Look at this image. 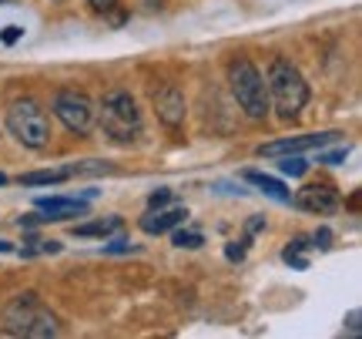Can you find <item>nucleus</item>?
Wrapping results in <instances>:
<instances>
[{
    "instance_id": "obj_1",
    "label": "nucleus",
    "mask_w": 362,
    "mask_h": 339,
    "mask_svg": "<svg viewBox=\"0 0 362 339\" xmlns=\"http://www.w3.org/2000/svg\"><path fill=\"white\" fill-rule=\"evenodd\" d=\"M0 323L7 333L13 336H34V339H47L61 333V323L57 316L40 302L37 292H17L13 299L4 302L0 309Z\"/></svg>"
},
{
    "instance_id": "obj_2",
    "label": "nucleus",
    "mask_w": 362,
    "mask_h": 339,
    "mask_svg": "<svg viewBox=\"0 0 362 339\" xmlns=\"http://www.w3.org/2000/svg\"><path fill=\"white\" fill-rule=\"evenodd\" d=\"M265 91H269V105L279 111L282 121H296L302 115V108L309 105V84L298 74V67L285 57H275L269 64Z\"/></svg>"
},
{
    "instance_id": "obj_3",
    "label": "nucleus",
    "mask_w": 362,
    "mask_h": 339,
    "mask_svg": "<svg viewBox=\"0 0 362 339\" xmlns=\"http://www.w3.org/2000/svg\"><path fill=\"white\" fill-rule=\"evenodd\" d=\"M228 88H232L238 108L245 111L252 121H262L269 115V91H265V78L262 71L248 57H235L228 64Z\"/></svg>"
},
{
    "instance_id": "obj_4",
    "label": "nucleus",
    "mask_w": 362,
    "mask_h": 339,
    "mask_svg": "<svg viewBox=\"0 0 362 339\" xmlns=\"http://www.w3.org/2000/svg\"><path fill=\"white\" fill-rule=\"evenodd\" d=\"M101 131L117 144H131L141 138V111L128 91H107L101 101Z\"/></svg>"
},
{
    "instance_id": "obj_5",
    "label": "nucleus",
    "mask_w": 362,
    "mask_h": 339,
    "mask_svg": "<svg viewBox=\"0 0 362 339\" xmlns=\"http://www.w3.org/2000/svg\"><path fill=\"white\" fill-rule=\"evenodd\" d=\"M7 131H11L24 148H47L51 142V121H47V111L40 108V101L34 98H17L11 108H7Z\"/></svg>"
},
{
    "instance_id": "obj_6",
    "label": "nucleus",
    "mask_w": 362,
    "mask_h": 339,
    "mask_svg": "<svg viewBox=\"0 0 362 339\" xmlns=\"http://www.w3.org/2000/svg\"><path fill=\"white\" fill-rule=\"evenodd\" d=\"M51 108L67 131L90 134V128H94V101H90L84 91H78V88H61V91H54Z\"/></svg>"
},
{
    "instance_id": "obj_7",
    "label": "nucleus",
    "mask_w": 362,
    "mask_h": 339,
    "mask_svg": "<svg viewBox=\"0 0 362 339\" xmlns=\"http://www.w3.org/2000/svg\"><path fill=\"white\" fill-rule=\"evenodd\" d=\"M329 142H339V131H322V134H296V138H279V142L259 144L262 158H282V155H302L312 148H322Z\"/></svg>"
},
{
    "instance_id": "obj_8",
    "label": "nucleus",
    "mask_w": 362,
    "mask_h": 339,
    "mask_svg": "<svg viewBox=\"0 0 362 339\" xmlns=\"http://www.w3.org/2000/svg\"><path fill=\"white\" fill-rule=\"evenodd\" d=\"M185 111H188V105H185V94H181L178 84H161L155 91V115L161 125H168V128H181L185 125Z\"/></svg>"
},
{
    "instance_id": "obj_9",
    "label": "nucleus",
    "mask_w": 362,
    "mask_h": 339,
    "mask_svg": "<svg viewBox=\"0 0 362 339\" xmlns=\"http://www.w3.org/2000/svg\"><path fill=\"white\" fill-rule=\"evenodd\" d=\"M292 202H296V209L309 212V215H336L339 212V195L332 185H305V188H298Z\"/></svg>"
},
{
    "instance_id": "obj_10",
    "label": "nucleus",
    "mask_w": 362,
    "mask_h": 339,
    "mask_svg": "<svg viewBox=\"0 0 362 339\" xmlns=\"http://www.w3.org/2000/svg\"><path fill=\"white\" fill-rule=\"evenodd\" d=\"M37 209L44 212L40 215L44 222H67L74 215H88V198H64V195L37 198Z\"/></svg>"
},
{
    "instance_id": "obj_11",
    "label": "nucleus",
    "mask_w": 362,
    "mask_h": 339,
    "mask_svg": "<svg viewBox=\"0 0 362 339\" xmlns=\"http://www.w3.org/2000/svg\"><path fill=\"white\" fill-rule=\"evenodd\" d=\"M188 219V209H148V215L141 219V232L148 235H161V232H171L178 229L181 222Z\"/></svg>"
},
{
    "instance_id": "obj_12",
    "label": "nucleus",
    "mask_w": 362,
    "mask_h": 339,
    "mask_svg": "<svg viewBox=\"0 0 362 339\" xmlns=\"http://www.w3.org/2000/svg\"><path fill=\"white\" fill-rule=\"evenodd\" d=\"M245 182L259 185L265 195L275 198V202H282V205H288V202H292V192H288L279 178H272V175H262V171H245Z\"/></svg>"
},
{
    "instance_id": "obj_13",
    "label": "nucleus",
    "mask_w": 362,
    "mask_h": 339,
    "mask_svg": "<svg viewBox=\"0 0 362 339\" xmlns=\"http://www.w3.org/2000/svg\"><path fill=\"white\" fill-rule=\"evenodd\" d=\"M121 229V219L117 215H107V219H94V222H84V225H74V235L78 239H104Z\"/></svg>"
},
{
    "instance_id": "obj_14",
    "label": "nucleus",
    "mask_w": 362,
    "mask_h": 339,
    "mask_svg": "<svg viewBox=\"0 0 362 339\" xmlns=\"http://www.w3.org/2000/svg\"><path fill=\"white\" fill-rule=\"evenodd\" d=\"M71 178V168H44V171H27L21 175V185H61Z\"/></svg>"
},
{
    "instance_id": "obj_15",
    "label": "nucleus",
    "mask_w": 362,
    "mask_h": 339,
    "mask_svg": "<svg viewBox=\"0 0 362 339\" xmlns=\"http://www.w3.org/2000/svg\"><path fill=\"white\" fill-rule=\"evenodd\" d=\"M71 175H117V168H115V165H107V161L88 158V161H78V165H71Z\"/></svg>"
},
{
    "instance_id": "obj_16",
    "label": "nucleus",
    "mask_w": 362,
    "mask_h": 339,
    "mask_svg": "<svg viewBox=\"0 0 362 339\" xmlns=\"http://www.w3.org/2000/svg\"><path fill=\"white\" fill-rule=\"evenodd\" d=\"M279 171H282V175H288V178H302V175L309 171V161H305V158H298V155H282Z\"/></svg>"
},
{
    "instance_id": "obj_17",
    "label": "nucleus",
    "mask_w": 362,
    "mask_h": 339,
    "mask_svg": "<svg viewBox=\"0 0 362 339\" xmlns=\"http://www.w3.org/2000/svg\"><path fill=\"white\" fill-rule=\"evenodd\" d=\"M171 232H175V229H171ZM171 239H175V246L178 248H202V242H205L198 232H185V229H178Z\"/></svg>"
},
{
    "instance_id": "obj_18",
    "label": "nucleus",
    "mask_w": 362,
    "mask_h": 339,
    "mask_svg": "<svg viewBox=\"0 0 362 339\" xmlns=\"http://www.w3.org/2000/svg\"><path fill=\"white\" fill-rule=\"evenodd\" d=\"M248 246H252V235H245L242 242H228V246H225V259H228V262H242V259H245V252H248Z\"/></svg>"
},
{
    "instance_id": "obj_19",
    "label": "nucleus",
    "mask_w": 362,
    "mask_h": 339,
    "mask_svg": "<svg viewBox=\"0 0 362 339\" xmlns=\"http://www.w3.org/2000/svg\"><path fill=\"white\" fill-rule=\"evenodd\" d=\"M171 202V188H158V192H151V198H148V209H165Z\"/></svg>"
},
{
    "instance_id": "obj_20",
    "label": "nucleus",
    "mask_w": 362,
    "mask_h": 339,
    "mask_svg": "<svg viewBox=\"0 0 362 339\" xmlns=\"http://www.w3.org/2000/svg\"><path fill=\"white\" fill-rule=\"evenodd\" d=\"M121 252H138V246H131L128 239H117L111 246H104V255H121Z\"/></svg>"
},
{
    "instance_id": "obj_21",
    "label": "nucleus",
    "mask_w": 362,
    "mask_h": 339,
    "mask_svg": "<svg viewBox=\"0 0 362 339\" xmlns=\"http://www.w3.org/2000/svg\"><path fill=\"white\" fill-rule=\"evenodd\" d=\"M309 246H312L309 239H302V235H296V239H292V242L285 246V252H282V255H302V252H305V248H309Z\"/></svg>"
},
{
    "instance_id": "obj_22",
    "label": "nucleus",
    "mask_w": 362,
    "mask_h": 339,
    "mask_svg": "<svg viewBox=\"0 0 362 339\" xmlns=\"http://www.w3.org/2000/svg\"><path fill=\"white\" fill-rule=\"evenodd\" d=\"M21 38H24V27H17V24H11L4 34H0V40H4V44H17Z\"/></svg>"
},
{
    "instance_id": "obj_23",
    "label": "nucleus",
    "mask_w": 362,
    "mask_h": 339,
    "mask_svg": "<svg viewBox=\"0 0 362 339\" xmlns=\"http://www.w3.org/2000/svg\"><path fill=\"white\" fill-rule=\"evenodd\" d=\"M349 155V148H339V151H329V155H319V161H325V165H339L342 158Z\"/></svg>"
},
{
    "instance_id": "obj_24",
    "label": "nucleus",
    "mask_w": 362,
    "mask_h": 339,
    "mask_svg": "<svg viewBox=\"0 0 362 339\" xmlns=\"http://www.w3.org/2000/svg\"><path fill=\"white\" fill-rule=\"evenodd\" d=\"M312 246L329 248V246H332V232H329V229H319V232H315V242H312Z\"/></svg>"
},
{
    "instance_id": "obj_25",
    "label": "nucleus",
    "mask_w": 362,
    "mask_h": 339,
    "mask_svg": "<svg viewBox=\"0 0 362 339\" xmlns=\"http://www.w3.org/2000/svg\"><path fill=\"white\" fill-rule=\"evenodd\" d=\"M94 11H101V13H107V11H115L117 7V0H88Z\"/></svg>"
},
{
    "instance_id": "obj_26",
    "label": "nucleus",
    "mask_w": 362,
    "mask_h": 339,
    "mask_svg": "<svg viewBox=\"0 0 362 339\" xmlns=\"http://www.w3.org/2000/svg\"><path fill=\"white\" fill-rule=\"evenodd\" d=\"M282 259L288 262L292 269H309V259H305V255H282Z\"/></svg>"
},
{
    "instance_id": "obj_27",
    "label": "nucleus",
    "mask_w": 362,
    "mask_h": 339,
    "mask_svg": "<svg viewBox=\"0 0 362 339\" xmlns=\"http://www.w3.org/2000/svg\"><path fill=\"white\" fill-rule=\"evenodd\" d=\"M265 229V215H255L252 222H248V235H255V232H262Z\"/></svg>"
},
{
    "instance_id": "obj_28",
    "label": "nucleus",
    "mask_w": 362,
    "mask_h": 339,
    "mask_svg": "<svg viewBox=\"0 0 362 339\" xmlns=\"http://www.w3.org/2000/svg\"><path fill=\"white\" fill-rule=\"evenodd\" d=\"M349 336H359V309L349 313Z\"/></svg>"
},
{
    "instance_id": "obj_29",
    "label": "nucleus",
    "mask_w": 362,
    "mask_h": 339,
    "mask_svg": "<svg viewBox=\"0 0 362 339\" xmlns=\"http://www.w3.org/2000/svg\"><path fill=\"white\" fill-rule=\"evenodd\" d=\"M0 252H13V246L7 242V239H0Z\"/></svg>"
},
{
    "instance_id": "obj_30",
    "label": "nucleus",
    "mask_w": 362,
    "mask_h": 339,
    "mask_svg": "<svg viewBox=\"0 0 362 339\" xmlns=\"http://www.w3.org/2000/svg\"><path fill=\"white\" fill-rule=\"evenodd\" d=\"M0 185H7V175H4V171H0Z\"/></svg>"
},
{
    "instance_id": "obj_31",
    "label": "nucleus",
    "mask_w": 362,
    "mask_h": 339,
    "mask_svg": "<svg viewBox=\"0 0 362 339\" xmlns=\"http://www.w3.org/2000/svg\"><path fill=\"white\" fill-rule=\"evenodd\" d=\"M57 4H61V0H57Z\"/></svg>"
}]
</instances>
